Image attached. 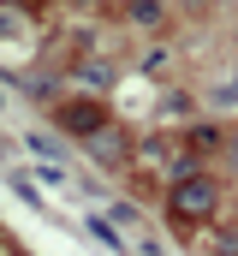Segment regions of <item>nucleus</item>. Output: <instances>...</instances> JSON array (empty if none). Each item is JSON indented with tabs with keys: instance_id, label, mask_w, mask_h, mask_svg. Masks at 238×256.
Wrapping results in <instances>:
<instances>
[{
	"instance_id": "nucleus-3",
	"label": "nucleus",
	"mask_w": 238,
	"mask_h": 256,
	"mask_svg": "<svg viewBox=\"0 0 238 256\" xmlns=\"http://www.w3.org/2000/svg\"><path fill=\"white\" fill-rule=\"evenodd\" d=\"M125 18L131 24H161V6L155 0H125Z\"/></svg>"
},
{
	"instance_id": "nucleus-2",
	"label": "nucleus",
	"mask_w": 238,
	"mask_h": 256,
	"mask_svg": "<svg viewBox=\"0 0 238 256\" xmlns=\"http://www.w3.org/2000/svg\"><path fill=\"white\" fill-rule=\"evenodd\" d=\"M60 126L96 137V131H102V108H96V102H66V108H60Z\"/></svg>"
},
{
	"instance_id": "nucleus-5",
	"label": "nucleus",
	"mask_w": 238,
	"mask_h": 256,
	"mask_svg": "<svg viewBox=\"0 0 238 256\" xmlns=\"http://www.w3.org/2000/svg\"><path fill=\"white\" fill-rule=\"evenodd\" d=\"M90 143H96V155H125V143H119L114 131H96V137H90Z\"/></svg>"
},
{
	"instance_id": "nucleus-1",
	"label": "nucleus",
	"mask_w": 238,
	"mask_h": 256,
	"mask_svg": "<svg viewBox=\"0 0 238 256\" xmlns=\"http://www.w3.org/2000/svg\"><path fill=\"white\" fill-rule=\"evenodd\" d=\"M167 208H173L178 220H208V214H214V185H208L202 173H184L173 185V196H167Z\"/></svg>"
},
{
	"instance_id": "nucleus-4",
	"label": "nucleus",
	"mask_w": 238,
	"mask_h": 256,
	"mask_svg": "<svg viewBox=\"0 0 238 256\" xmlns=\"http://www.w3.org/2000/svg\"><path fill=\"white\" fill-rule=\"evenodd\" d=\"M90 232H96V238H102V244H108L114 256H125V238H119V232L108 226V220H102V214H90Z\"/></svg>"
},
{
	"instance_id": "nucleus-6",
	"label": "nucleus",
	"mask_w": 238,
	"mask_h": 256,
	"mask_svg": "<svg viewBox=\"0 0 238 256\" xmlns=\"http://www.w3.org/2000/svg\"><path fill=\"white\" fill-rule=\"evenodd\" d=\"M220 250H226V256H238V232H226V238H220Z\"/></svg>"
}]
</instances>
